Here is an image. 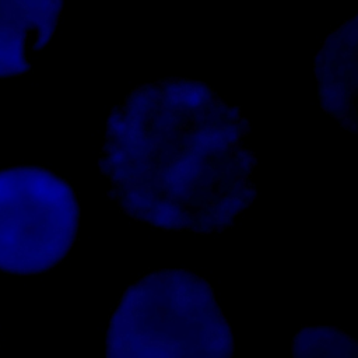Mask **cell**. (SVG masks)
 I'll return each instance as SVG.
<instances>
[{"instance_id": "cell-1", "label": "cell", "mask_w": 358, "mask_h": 358, "mask_svg": "<svg viewBox=\"0 0 358 358\" xmlns=\"http://www.w3.org/2000/svg\"><path fill=\"white\" fill-rule=\"evenodd\" d=\"M234 341L211 285L162 270L131 284L109 322L106 358H232Z\"/></svg>"}, {"instance_id": "cell-2", "label": "cell", "mask_w": 358, "mask_h": 358, "mask_svg": "<svg viewBox=\"0 0 358 358\" xmlns=\"http://www.w3.org/2000/svg\"><path fill=\"white\" fill-rule=\"evenodd\" d=\"M80 207L73 187L41 166L0 171V271L39 274L70 252Z\"/></svg>"}, {"instance_id": "cell-3", "label": "cell", "mask_w": 358, "mask_h": 358, "mask_svg": "<svg viewBox=\"0 0 358 358\" xmlns=\"http://www.w3.org/2000/svg\"><path fill=\"white\" fill-rule=\"evenodd\" d=\"M62 3L0 1V78L29 70V50L50 39Z\"/></svg>"}, {"instance_id": "cell-4", "label": "cell", "mask_w": 358, "mask_h": 358, "mask_svg": "<svg viewBox=\"0 0 358 358\" xmlns=\"http://www.w3.org/2000/svg\"><path fill=\"white\" fill-rule=\"evenodd\" d=\"M294 358H358V344L345 331L330 326L302 327L292 343Z\"/></svg>"}]
</instances>
